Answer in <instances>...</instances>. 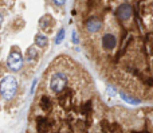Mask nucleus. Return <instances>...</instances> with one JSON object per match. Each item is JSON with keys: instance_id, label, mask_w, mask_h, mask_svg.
Listing matches in <instances>:
<instances>
[{"instance_id": "obj_5", "label": "nucleus", "mask_w": 153, "mask_h": 133, "mask_svg": "<svg viewBox=\"0 0 153 133\" xmlns=\"http://www.w3.org/2000/svg\"><path fill=\"white\" fill-rule=\"evenodd\" d=\"M132 12H133L132 7H130L128 3H124V4H121L118 8H117L116 15L120 20H128V19L132 16Z\"/></svg>"}, {"instance_id": "obj_19", "label": "nucleus", "mask_w": 153, "mask_h": 133, "mask_svg": "<svg viewBox=\"0 0 153 133\" xmlns=\"http://www.w3.org/2000/svg\"><path fill=\"white\" fill-rule=\"evenodd\" d=\"M54 3H55L56 5H63L65 4V1H66V0H53Z\"/></svg>"}, {"instance_id": "obj_8", "label": "nucleus", "mask_w": 153, "mask_h": 133, "mask_svg": "<svg viewBox=\"0 0 153 133\" xmlns=\"http://www.w3.org/2000/svg\"><path fill=\"white\" fill-rule=\"evenodd\" d=\"M101 26H102V23H101V20H98L97 18L89 19V20L86 22V24H85V27H86V30L89 32H97V31H100Z\"/></svg>"}, {"instance_id": "obj_14", "label": "nucleus", "mask_w": 153, "mask_h": 133, "mask_svg": "<svg viewBox=\"0 0 153 133\" xmlns=\"http://www.w3.org/2000/svg\"><path fill=\"white\" fill-rule=\"evenodd\" d=\"M121 98L124 100V101L129 102V104H133V105H137V104H140V101H138V100H136V98H132V97L126 96V94H124V93L121 94Z\"/></svg>"}, {"instance_id": "obj_2", "label": "nucleus", "mask_w": 153, "mask_h": 133, "mask_svg": "<svg viewBox=\"0 0 153 133\" xmlns=\"http://www.w3.org/2000/svg\"><path fill=\"white\" fill-rule=\"evenodd\" d=\"M66 85H67V77L63 73H55V74L51 77L50 89L53 93H55V94L62 93V91L66 89Z\"/></svg>"}, {"instance_id": "obj_3", "label": "nucleus", "mask_w": 153, "mask_h": 133, "mask_svg": "<svg viewBox=\"0 0 153 133\" xmlns=\"http://www.w3.org/2000/svg\"><path fill=\"white\" fill-rule=\"evenodd\" d=\"M7 65L12 71H18L23 67V56L19 51H12L8 56V61H7Z\"/></svg>"}, {"instance_id": "obj_21", "label": "nucleus", "mask_w": 153, "mask_h": 133, "mask_svg": "<svg viewBox=\"0 0 153 133\" xmlns=\"http://www.w3.org/2000/svg\"><path fill=\"white\" fill-rule=\"evenodd\" d=\"M1 20H3V18H1V15H0V24H1Z\"/></svg>"}, {"instance_id": "obj_9", "label": "nucleus", "mask_w": 153, "mask_h": 133, "mask_svg": "<svg viewBox=\"0 0 153 133\" xmlns=\"http://www.w3.org/2000/svg\"><path fill=\"white\" fill-rule=\"evenodd\" d=\"M39 26H40V28H42L43 31H48L50 27L53 26V19H51L50 16H43V18L40 19V22H39Z\"/></svg>"}, {"instance_id": "obj_4", "label": "nucleus", "mask_w": 153, "mask_h": 133, "mask_svg": "<svg viewBox=\"0 0 153 133\" xmlns=\"http://www.w3.org/2000/svg\"><path fill=\"white\" fill-rule=\"evenodd\" d=\"M59 105L65 110H71L74 108V98H73V91L69 89H65L62 91V96L59 98Z\"/></svg>"}, {"instance_id": "obj_11", "label": "nucleus", "mask_w": 153, "mask_h": 133, "mask_svg": "<svg viewBox=\"0 0 153 133\" xmlns=\"http://www.w3.org/2000/svg\"><path fill=\"white\" fill-rule=\"evenodd\" d=\"M39 105H40V108H42L43 110H50L51 109V106H53V104H51V100L48 98L47 96H43L42 98H40V102H39Z\"/></svg>"}, {"instance_id": "obj_20", "label": "nucleus", "mask_w": 153, "mask_h": 133, "mask_svg": "<svg viewBox=\"0 0 153 133\" xmlns=\"http://www.w3.org/2000/svg\"><path fill=\"white\" fill-rule=\"evenodd\" d=\"M145 82H146V85H149V86H153V78H149V80H146Z\"/></svg>"}, {"instance_id": "obj_16", "label": "nucleus", "mask_w": 153, "mask_h": 133, "mask_svg": "<svg viewBox=\"0 0 153 133\" xmlns=\"http://www.w3.org/2000/svg\"><path fill=\"white\" fill-rule=\"evenodd\" d=\"M106 93H108L109 97H114L116 96V93H117V90H116V88H113L111 85H109L108 88H106Z\"/></svg>"}, {"instance_id": "obj_15", "label": "nucleus", "mask_w": 153, "mask_h": 133, "mask_svg": "<svg viewBox=\"0 0 153 133\" xmlns=\"http://www.w3.org/2000/svg\"><path fill=\"white\" fill-rule=\"evenodd\" d=\"M63 39H65V30L61 28L59 30V32H58V35H56V38H55V43L56 45H61Z\"/></svg>"}, {"instance_id": "obj_6", "label": "nucleus", "mask_w": 153, "mask_h": 133, "mask_svg": "<svg viewBox=\"0 0 153 133\" xmlns=\"http://www.w3.org/2000/svg\"><path fill=\"white\" fill-rule=\"evenodd\" d=\"M51 125H53V123L50 121V118L43 117V116L36 118V128L39 133H48L51 131Z\"/></svg>"}, {"instance_id": "obj_7", "label": "nucleus", "mask_w": 153, "mask_h": 133, "mask_svg": "<svg viewBox=\"0 0 153 133\" xmlns=\"http://www.w3.org/2000/svg\"><path fill=\"white\" fill-rule=\"evenodd\" d=\"M117 46V39L113 34H105L102 38V47L105 50L110 51Z\"/></svg>"}, {"instance_id": "obj_1", "label": "nucleus", "mask_w": 153, "mask_h": 133, "mask_svg": "<svg viewBox=\"0 0 153 133\" xmlns=\"http://www.w3.org/2000/svg\"><path fill=\"white\" fill-rule=\"evenodd\" d=\"M18 89V82L12 75H8L4 80L0 82V94L3 96V98L5 100H11L16 93Z\"/></svg>"}, {"instance_id": "obj_12", "label": "nucleus", "mask_w": 153, "mask_h": 133, "mask_svg": "<svg viewBox=\"0 0 153 133\" xmlns=\"http://www.w3.org/2000/svg\"><path fill=\"white\" fill-rule=\"evenodd\" d=\"M91 110H93V108H91V101H87L86 104H83L81 106V113H82V116L83 117H89L90 114H91Z\"/></svg>"}, {"instance_id": "obj_13", "label": "nucleus", "mask_w": 153, "mask_h": 133, "mask_svg": "<svg viewBox=\"0 0 153 133\" xmlns=\"http://www.w3.org/2000/svg\"><path fill=\"white\" fill-rule=\"evenodd\" d=\"M36 55H38L36 50H35L34 47H30L28 51H27V61H28V62H34V59L36 58Z\"/></svg>"}, {"instance_id": "obj_18", "label": "nucleus", "mask_w": 153, "mask_h": 133, "mask_svg": "<svg viewBox=\"0 0 153 133\" xmlns=\"http://www.w3.org/2000/svg\"><path fill=\"white\" fill-rule=\"evenodd\" d=\"M36 83H38V80H34V82H32V88H31V94H34L35 88H36Z\"/></svg>"}, {"instance_id": "obj_22", "label": "nucleus", "mask_w": 153, "mask_h": 133, "mask_svg": "<svg viewBox=\"0 0 153 133\" xmlns=\"http://www.w3.org/2000/svg\"><path fill=\"white\" fill-rule=\"evenodd\" d=\"M133 133H146V132H133Z\"/></svg>"}, {"instance_id": "obj_17", "label": "nucleus", "mask_w": 153, "mask_h": 133, "mask_svg": "<svg viewBox=\"0 0 153 133\" xmlns=\"http://www.w3.org/2000/svg\"><path fill=\"white\" fill-rule=\"evenodd\" d=\"M71 40H73V43H75V45H78V43H79L78 35H76L75 31H73V34H71Z\"/></svg>"}, {"instance_id": "obj_10", "label": "nucleus", "mask_w": 153, "mask_h": 133, "mask_svg": "<svg viewBox=\"0 0 153 133\" xmlns=\"http://www.w3.org/2000/svg\"><path fill=\"white\" fill-rule=\"evenodd\" d=\"M47 43H48V39H47V36H46L45 34H40L39 32V34L35 36V45L39 46V47H46Z\"/></svg>"}]
</instances>
